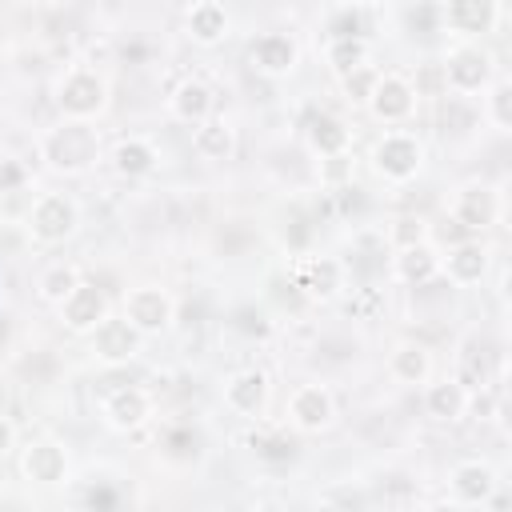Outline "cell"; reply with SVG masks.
Instances as JSON below:
<instances>
[{"label":"cell","mask_w":512,"mask_h":512,"mask_svg":"<svg viewBox=\"0 0 512 512\" xmlns=\"http://www.w3.org/2000/svg\"><path fill=\"white\" fill-rule=\"evenodd\" d=\"M496 20H500V0H444L440 4V24L464 40L488 36Z\"/></svg>","instance_id":"14"},{"label":"cell","mask_w":512,"mask_h":512,"mask_svg":"<svg viewBox=\"0 0 512 512\" xmlns=\"http://www.w3.org/2000/svg\"><path fill=\"white\" fill-rule=\"evenodd\" d=\"M424 412L436 420V424H456L468 416V388L456 380V376H444L436 384L424 388Z\"/></svg>","instance_id":"22"},{"label":"cell","mask_w":512,"mask_h":512,"mask_svg":"<svg viewBox=\"0 0 512 512\" xmlns=\"http://www.w3.org/2000/svg\"><path fill=\"white\" fill-rule=\"evenodd\" d=\"M108 104V80L88 68V64H72L60 84H56V108L64 112V120H92L100 116Z\"/></svg>","instance_id":"3"},{"label":"cell","mask_w":512,"mask_h":512,"mask_svg":"<svg viewBox=\"0 0 512 512\" xmlns=\"http://www.w3.org/2000/svg\"><path fill=\"white\" fill-rule=\"evenodd\" d=\"M56 308H60V324H64L68 332H76V336H88V332L112 312L108 292H104L100 284H92V280H80Z\"/></svg>","instance_id":"11"},{"label":"cell","mask_w":512,"mask_h":512,"mask_svg":"<svg viewBox=\"0 0 512 512\" xmlns=\"http://www.w3.org/2000/svg\"><path fill=\"white\" fill-rule=\"evenodd\" d=\"M28 184V164L20 156H0V192H20Z\"/></svg>","instance_id":"37"},{"label":"cell","mask_w":512,"mask_h":512,"mask_svg":"<svg viewBox=\"0 0 512 512\" xmlns=\"http://www.w3.org/2000/svg\"><path fill=\"white\" fill-rule=\"evenodd\" d=\"M120 312H124V320H128L136 332H144V336H160V332L172 328L176 300H172V292L160 288V284H140V288H128Z\"/></svg>","instance_id":"7"},{"label":"cell","mask_w":512,"mask_h":512,"mask_svg":"<svg viewBox=\"0 0 512 512\" xmlns=\"http://www.w3.org/2000/svg\"><path fill=\"white\" fill-rule=\"evenodd\" d=\"M324 504H364V496L360 492H332V496H324Z\"/></svg>","instance_id":"39"},{"label":"cell","mask_w":512,"mask_h":512,"mask_svg":"<svg viewBox=\"0 0 512 512\" xmlns=\"http://www.w3.org/2000/svg\"><path fill=\"white\" fill-rule=\"evenodd\" d=\"M184 28H188V36H192L200 48H216V44L228 36L232 20H228V8H224L220 0H196V4L184 12Z\"/></svg>","instance_id":"21"},{"label":"cell","mask_w":512,"mask_h":512,"mask_svg":"<svg viewBox=\"0 0 512 512\" xmlns=\"http://www.w3.org/2000/svg\"><path fill=\"white\" fill-rule=\"evenodd\" d=\"M468 412H472L476 420H496V416H500V400H496V392H492L488 384L472 388V392H468Z\"/></svg>","instance_id":"36"},{"label":"cell","mask_w":512,"mask_h":512,"mask_svg":"<svg viewBox=\"0 0 512 512\" xmlns=\"http://www.w3.org/2000/svg\"><path fill=\"white\" fill-rule=\"evenodd\" d=\"M368 0H340V8H364Z\"/></svg>","instance_id":"40"},{"label":"cell","mask_w":512,"mask_h":512,"mask_svg":"<svg viewBox=\"0 0 512 512\" xmlns=\"http://www.w3.org/2000/svg\"><path fill=\"white\" fill-rule=\"evenodd\" d=\"M80 280H84V276H80V268H76L72 260H56V264H48V268L36 276V296H40L44 304H60Z\"/></svg>","instance_id":"28"},{"label":"cell","mask_w":512,"mask_h":512,"mask_svg":"<svg viewBox=\"0 0 512 512\" xmlns=\"http://www.w3.org/2000/svg\"><path fill=\"white\" fill-rule=\"evenodd\" d=\"M268 376L260 368H240L224 380V408L236 416H256L268 404Z\"/></svg>","instance_id":"19"},{"label":"cell","mask_w":512,"mask_h":512,"mask_svg":"<svg viewBox=\"0 0 512 512\" xmlns=\"http://www.w3.org/2000/svg\"><path fill=\"white\" fill-rule=\"evenodd\" d=\"M16 448V424L8 416H0V456H8Z\"/></svg>","instance_id":"38"},{"label":"cell","mask_w":512,"mask_h":512,"mask_svg":"<svg viewBox=\"0 0 512 512\" xmlns=\"http://www.w3.org/2000/svg\"><path fill=\"white\" fill-rule=\"evenodd\" d=\"M292 284L308 300H336L344 292V264L336 256H308V260L296 264Z\"/></svg>","instance_id":"17"},{"label":"cell","mask_w":512,"mask_h":512,"mask_svg":"<svg viewBox=\"0 0 512 512\" xmlns=\"http://www.w3.org/2000/svg\"><path fill=\"white\" fill-rule=\"evenodd\" d=\"M488 260H492L488 244H484L480 236H464V240H456L448 252H440V272H444L452 284L468 288V284H480V280H484Z\"/></svg>","instance_id":"15"},{"label":"cell","mask_w":512,"mask_h":512,"mask_svg":"<svg viewBox=\"0 0 512 512\" xmlns=\"http://www.w3.org/2000/svg\"><path fill=\"white\" fill-rule=\"evenodd\" d=\"M24 224H28V236H32L36 244H44V248L64 244V240H72L76 228H80V204H76L68 192H40V196L32 200Z\"/></svg>","instance_id":"2"},{"label":"cell","mask_w":512,"mask_h":512,"mask_svg":"<svg viewBox=\"0 0 512 512\" xmlns=\"http://www.w3.org/2000/svg\"><path fill=\"white\" fill-rule=\"evenodd\" d=\"M68 468H72V460H68V448L60 444V440H32L24 452H20V472H24V480H32V484H40V488H56V484H64L68 480Z\"/></svg>","instance_id":"12"},{"label":"cell","mask_w":512,"mask_h":512,"mask_svg":"<svg viewBox=\"0 0 512 512\" xmlns=\"http://www.w3.org/2000/svg\"><path fill=\"white\" fill-rule=\"evenodd\" d=\"M248 60H252V68H256L260 76L280 80V76L296 72V64H300V48H296V40H292L288 32H264V36L252 40Z\"/></svg>","instance_id":"16"},{"label":"cell","mask_w":512,"mask_h":512,"mask_svg":"<svg viewBox=\"0 0 512 512\" xmlns=\"http://www.w3.org/2000/svg\"><path fill=\"white\" fill-rule=\"evenodd\" d=\"M304 140H308V148H312L316 156H336V152H348L352 132H348V124H344L340 116L316 112V116L308 120V128H304Z\"/></svg>","instance_id":"27"},{"label":"cell","mask_w":512,"mask_h":512,"mask_svg":"<svg viewBox=\"0 0 512 512\" xmlns=\"http://www.w3.org/2000/svg\"><path fill=\"white\" fill-rule=\"evenodd\" d=\"M368 24H364V12L360 8H340L332 20H328V40H340V36H364Z\"/></svg>","instance_id":"34"},{"label":"cell","mask_w":512,"mask_h":512,"mask_svg":"<svg viewBox=\"0 0 512 512\" xmlns=\"http://www.w3.org/2000/svg\"><path fill=\"white\" fill-rule=\"evenodd\" d=\"M492 80H496V60H492L488 48L464 40V44H456V48L444 52V84H448L456 96L484 92Z\"/></svg>","instance_id":"5"},{"label":"cell","mask_w":512,"mask_h":512,"mask_svg":"<svg viewBox=\"0 0 512 512\" xmlns=\"http://www.w3.org/2000/svg\"><path fill=\"white\" fill-rule=\"evenodd\" d=\"M364 108L380 124H404L416 112V88L400 72H380V80H376V88H372V96H368Z\"/></svg>","instance_id":"10"},{"label":"cell","mask_w":512,"mask_h":512,"mask_svg":"<svg viewBox=\"0 0 512 512\" xmlns=\"http://www.w3.org/2000/svg\"><path fill=\"white\" fill-rule=\"evenodd\" d=\"M192 152L200 160H228L236 152V128L224 116H204L192 124Z\"/></svg>","instance_id":"25"},{"label":"cell","mask_w":512,"mask_h":512,"mask_svg":"<svg viewBox=\"0 0 512 512\" xmlns=\"http://www.w3.org/2000/svg\"><path fill=\"white\" fill-rule=\"evenodd\" d=\"M336 420V396L324 384H296L288 396V424L304 436H316L332 428Z\"/></svg>","instance_id":"9"},{"label":"cell","mask_w":512,"mask_h":512,"mask_svg":"<svg viewBox=\"0 0 512 512\" xmlns=\"http://www.w3.org/2000/svg\"><path fill=\"white\" fill-rule=\"evenodd\" d=\"M432 368H436L432 364V352L420 340H400L392 348V356H388V372L400 384H428L432 380Z\"/></svg>","instance_id":"26"},{"label":"cell","mask_w":512,"mask_h":512,"mask_svg":"<svg viewBox=\"0 0 512 512\" xmlns=\"http://www.w3.org/2000/svg\"><path fill=\"white\" fill-rule=\"evenodd\" d=\"M40 156L56 172H84V168H92L100 160V136H96V128L88 120H64L60 128L44 132Z\"/></svg>","instance_id":"1"},{"label":"cell","mask_w":512,"mask_h":512,"mask_svg":"<svg viewBox=\"0 0 512 512\" xmlns=\"http://www.w3.org/2000/svg\"><path fill=\"white\" fill-rule=\"evenodd\" d=\"M108 160H112V172L116 176L136 180V176H148L160 164V148L148 136H124V140H116V148H112Z\"/></svg>","instance_id":"23"},{"label":"cell","mask_w":512,"mask_h":512,"mask_svg":"<svg viewBox=\"0 0 512 512\" xmlns=\"http://www.w3.org/2000/svg\"><path fill=\"white\" fill-rule=\"evenodd\" d=\"M500 472L488 464V460H460L448 476V488H452V504H464V508H484L488 496L500 488Z\"/></svg>","instance_id":"13"},{"label":"cell","mask_w":512,"mask_h":512,"mask_svg":"<svg viewBox=\"0 0 512 512\" xmlns=\"http://www.w3.org/2000/svg\"><path fill=\"white\" fill-rule=\"evenodd\" d=\"M392 276L408 288H424L440 276V248L432 240L424 244H412V248H396L392 256Z\"/></svg>","instance_id":"20"},{"label":"cell","mask_w":512,"mask_h":512,"mask_svg":"<svg viewBox=\"0 0 512 512\" xmlns=\"http://www.w3.org/2000/svg\"><path fill=\"white\" fill-rule=\"evenodd\" d=\"M352 172H356V164H352V156H348V152L320 156V184H324L328 192H336V188L352 184Z\"/></svg>","instance_id":"33"},{"label":"cell","mask_w":512,"mask_h":512,"mask_svg":"<svg viewBox=\"0 0 512 512\" xmlns=\"http://www.w3.org/2000/svg\"><path fill=\"white\" fill-rule=\"evenodd\" d=\"M104 424L116 428V432H136L148 424L152 416V392L140 388V384H128V388H116L104 396Z\"/></svg>","instance_id":"18"},{"label":"cell","mask_w":512,"mask_h":512,"mask_svg":"<svg viewBox=\"0 0 512 512\" xmlns=\"http://www.w3.org/2000/svg\"><path fill=\"white\" fill-rule=\"evenodd\" d=\"M256 444V456L260 460H268V464H284V460H292L296 456V448H292V440L288 436H260V440H252Z\"/></svg>","instance_id":"35"},{"label":"cell","mask_w":512,"mask_h":512,"mask_svg":"<svg viewBox=\"0 0 512 512\" xmlns=\"http://www.w3.org/2000/svg\"><path fill=\"white\" fill-rule=\"evenodd\" d=\"M372 168L392 184H408L424 168V144L412 132L392 128L372 144Z\"/></svg>","instance_id":"6"},{"label":"cell","mask_w":512,"mask_h":512,"mask_svg":"<svg viewBox=\"0 0 512 512\" xmlns=\"http://www.w3.org/2000/svg\"><path fill=\"white\" fill-rule=\"evenodd\" d=\"M380 72H384V68H376L372 60H364V64H356V68H348V72L340 76L344 96H348L352 104H368V96H372V88H376Z\"/></svg>","instance_id":"32"},{"label":"cell","mask_w":512,"mask_h":512,"mask_svg":"<svg viewBox=\"0 0 512 512\" xmlns=\"http://www.w3.org/2000/svg\"><path fill=\"white\" fill-rule=\"evenodd\" d=\"M168 112H172V120H180V124H200L204 116H212V88H208L204 80H196V76L180 80V84L168 92Z\"/></svg>","instance_id":"24"},{"label":"cell","mask_w":512,"mask_h":512,"mask_svg":"<svg viewBox=\"0 0 512 512\" xmlns=\"http://www.w3.org/2000/svg\"><path fill=\"white\" fill-rule=\"evenodd\" d=\"M484 116L492 120L496 132H508L512 128V80L508 76H496L484 88Z\"/></svg>","instance_id":"30"},{"label":"cell","mask_w":512,"mask_h":512,"mask_svg":"<svg viewBox=\"0 0 512 512\" xmlns=\"http://www.w3.org/2000/svg\"><path fill=\"white\" fill-rule=\"evenodd\" d=\"M368 56H372L368 36H340V40H328V52H324V60H328V68H332L336 76H344L348 68L364 64Z\"/></svg>","instance_id":"29"},{"label":"cell","mask_w":512,"mask_h":512,"mask_svg":"<svg viewBox=\"0 0 512 512\" xmlns=\"http://www.w3.org/2000/svg\"><path fill=\"white\" fill-rule=\"evenodd\" d=\"M500 212H504L500 192H496L492 184H484V180L460 184V188L452 192V200H448V220H452L460 232H468V236H480V232L496 228Z\"/></svg>","instance_id":"4"},{"label":"cell","mask_w":512,"mask_h":512,"mask_svg":"<svg viewBox=\"0 0 512 512\" xmlns=\"http://www.w3.org/2000/svg\"><path fill=\"white\" fill-rule=\"evenodd\" d=\"M424 240H432V224H428L420 212H400V216L388 220V244H392V252H396V248L424 244Z\"/></svg>","instance_id":"31"},{"label":"cell","mask_w":512,"mask_h":512,"mask_svg":"<svg viewBox=\"0 0 512 512\" xmlns=\"http://www.w3.org/2000/svg\"><path fill=\"white\" fill-rule=\"evenodd\" d=\"M88 344H92V356H96L100 364L120 368V364H128V360L140 356V348H144V332H136V328L124 320V312H120V316L108 312V316L88 332Z\"/></svg>","instance_id":"8"}]
</instances>
